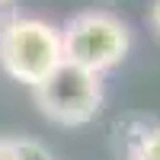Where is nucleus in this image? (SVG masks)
<instances>
[{"instance_id":"nucleus-8","label":"nucleus","mask_w":160,"mask_h":160,"mask_svg":"<svg viewBox=\"0 0 160 160\" xmlns=\"http://www.w3.org/2000/svg\"><path fill=\"white\" fill-rule=\"evenodd\" d=\"M151 26H154V32L160 35V0H151Z\"/></svg>"},{"instance_id":"nucleus-2","label":"nucleus","mask_w":160,"mask_h":160,"mask_svg":"<svg viewBox=\"0 0 160 160\" xmlns=\"http://www.w3.org/2000/svg\"><path fill=\"white\" fill-rule=\"evenodd\" d=\"M61 38H64V61L87 68L99 77L118 68L131 51L128 22L109 10H87L71 16L61 26Z\"/></svg>"},{"instance_id":"nucleus-4","label":"nucleus","mask_w":160,"mask_h":160,"mask_svg":"<svg viewBox=\"0 0 160 160\" xmlns=\"http://www.w3.org/2000/svg\"><path fill=\"white\" fill-rule=\"evenodd\" d=\"M122 160H160V122H144L131 131Z\"/></svg>"},{"instance_id":"nucleus-1","label":"nucleus","mask_w":160,"mask_h":160,"mask_svg":"<svg viewBox=\"0 0 160 160\" xmlns=\"http://www.w3.org/2000/svg\"><path fill=\"white\" fill-rule=\"evenodd\" d=\"M64 64L61 26L38 16H13L0 26V68L16 83L42 87Z\"/></svg>"},{"instance_id":"nucleus-7","label":"nucleus","mask_w":160,"mask_h":160,"mask_svg":"<svg viewBox=\"0 0 160 160\" xmlns=\"http://www.w3.org/2000/svg\"><path fill=\"white\" fill-rule=\"evenodd\" d=\"M16 16V0H0V26Z\"/></svg>"},{"instance_id":"nucleus-5","label":"nucleus","mask_w":160,"mask_h":160,"mask_svg":"<svg viewBox=\"0 0 160 160\" xmlns=\"http://www.w3.org/2000/svg\"><path fill=\"white\" fill-rule=\"evenodd\" d=\"M16 148H19V157H22V160H55V154H51L42 141H35V138L19 135V138H16Z\"/></svg>"},{"instance_id":"nucleus-3","label":"nucleus","mask_w":160,"mask_h":160,"mask_svg":"<svg viewBox=\"0 0 160 160\" xmlns=\"http://www.w3.org/2000/svg\"><path fill=\"white\" fill-rule=\"evenodd\" d=\"M32 93H35L38 112L58 125H68V128L93 122L102 109V99H106L102 77L87 71V68H77L71 61H64Z\"/></svg>"},{"instance_id":"nucleus-6","label":"nucleus","mask_w":160,"mask_h":160,"mask_svg":"<svg viewBox=\"0 0 160 160\" xmlns=\"http://www.w3.org/2000/svg\"><path fill=\"white\" fill-rule=\"evenodd\" d=\"M0 160H22L19 148H16V138H0Z\"/></svg>"}]
</instances>
